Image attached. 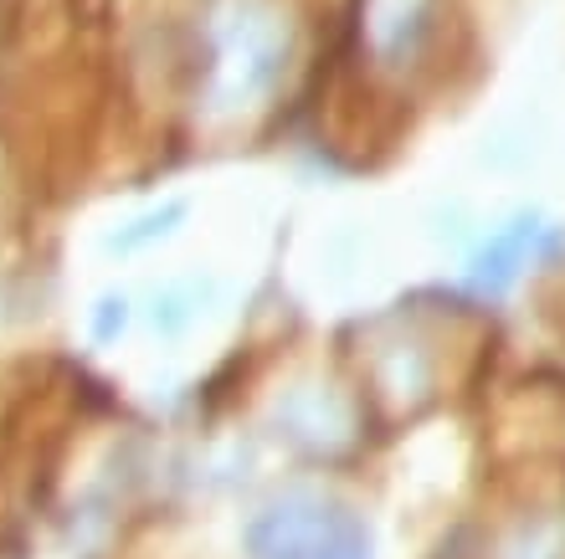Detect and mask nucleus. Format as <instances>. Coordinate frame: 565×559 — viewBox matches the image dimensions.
Returning a JSON list of instances; mask_svg holds the SVG:
<instances>
[{
  "instance_id": "3",
  "label": "nucleus",
  "mask_w": 565,
  "mask_h": 559,
  "mask_svg": "<svg viewBox=\"0 0 565 559\" xmlns=\"http://www.w3.org/2000/svg\"><path fill=\"white\" fill-rule=\"evenodd\" d=\"M124 324H129V303H124V298H104L98 313H93V334L114 338V334H124Z\"/></svg>"
},
{
  "instance_id": "1",
  "label": "nucleus",
  "mask_w": 565,
  "mask_h": 559,
  "mask_svg": "<svg viewBox=\"0 0 565 559\" xmlns=\"http://www.w3.org/2000/svg\"><path fill=\"white\" fill-rule=\"evenodd\" d=\"M247 549L253 559H371V534L340 503L294 493L247 529Z\"/></svg>"
},
{
  "instance_id": "2",
  "label": "nucleus",
  "mask_w": 565,
  "mask_h": 559,
  "mask_svg": "<svg viewBox=\"0 0 565 559\" xmlns=\"http://www.w3.org/2000/svg\"><path fill=\"white\" fill-rule=\"evenodd\" d=\"M180 216V206H164V211H154V216H145V222H135V232H119L114 236V247L119 251H135V247H145L149 236H164L170 232V222Z\"/></svg>"
}]
</instances>
